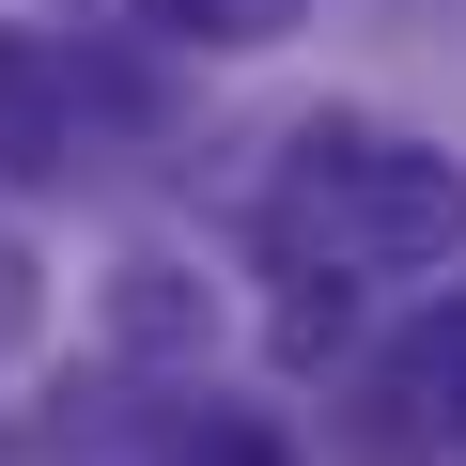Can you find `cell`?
Wrapping results in <instances>:
<instances>
[{
  "label": "cell",
  "mask_w": 466,
  "mask_h": 466,
  "mask_svg": "<svg viewBox=\"0 0 466 466\" xmlns=\"http://www.w3.org/2000/svg\"><path fill=\"white\" fill-rule=\"evenodd\" d=\"M109 327H125L140 358H187V342H202V280H187V265H125V280H109Z\"/></svg>",
  "instance_id": "cell-4"
},
{
  "label": "cell",
  "mask_w": 466,
  "mask_h": 466,
  "mask_svg": "<svg viewBox=\"0 0 466 466\" xmlns=\"http://www.w3.org/2000/svg\"><path fill=\"white\" fill-rule=\"evenodd\" d=\"M187 466H296V451H280V420H249V404H202V420H187Z\"/></svg>",
  "instance_id": "cell-5"
},
{
  "label": "cell",
  "mask_w": 466,
  "mask_h": 466,
  "mask_svg": "<svg viewBox=\"0 0 466 466\" xmlns=\"http://www.w3.org/2000/svg\"><path fill=\"white\" fill-rule=\"evenodd\" d=\"M47 140H63V78L32 32H0V171H47Z\"/></svg>",
  "instance_id": "cell-3"
},
{
  "label": "cell",
  "mask_w": 466,
  "mask_h": 466,
  "mask_svg": "<svg viewBox=\"0 0 466 466\" xmlns=\"http://www.w3.org/2000/svg\"><path fill=\"white\" fill-rule=\"evenodd\" d=\"M280 249L311 265H451L466 249V171L404 125H296L280 171Z\"/></svg>",
  "instance_id": "cell-1"
},
{
  "label": "cell",
  "mask_w": 466,
  "mask_h": 466,
  "mask_svg": "<svg viewBox=\"0 0 466 466\" xmlns=\"http://www.w3.org/2000/svg\"><path fill=\"white\" fill-rule=\"evenodd\" d=\"M140 16H156V32H187V47H249L280 0H140Z\"/></svg>",
  "instance_id": "cell-6"
},
{
  "label": "cell",
  "mask_w": 466,
  "mask_h": 466,
  "mask_svg": "<svg viewBox=\"0 0 466 466\" xmlns=\"http://www.w3.org/2000/svg\"><path fill=\"white\" fill-rule=\"evenodd\" d=\"M389 404H404L420 435H451V451H466V296L404 327V358H389Z\"/></svg>",
  "instance_id": "cell-2"
}]
</instances>
